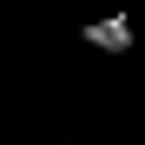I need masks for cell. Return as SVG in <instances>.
<instances>
[{"mask_svg": "<svg viewBox=\"0 0 145 145\" xmlns=\"http://www.w3.org/2000/svg\"><path fill=\"white\" fill-rule=\"evenodd\" d=\"M132 40H138V33H132V20H125V13H119V20H92V27H79V46L112 53V59H119V53H132Z\"/></svg>", "mask_w": 145, "mask_h": 145, "instance_id": "cell-1", "label": "cell"}]
</instances>
